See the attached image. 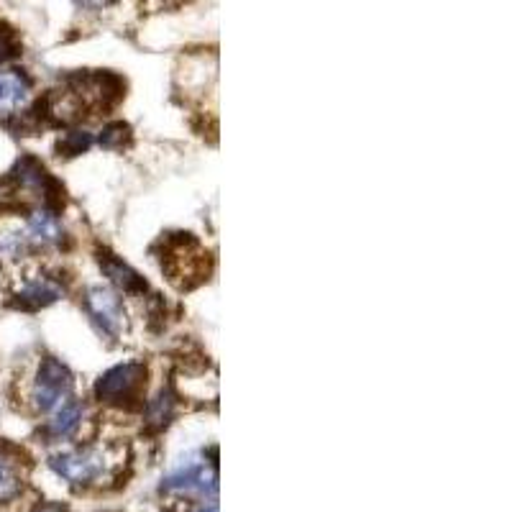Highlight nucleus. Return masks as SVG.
<instances>
[{"label": "nucleus", "mask_w": 512, "mask_h": 512, "mask_svg": "<svg viewBox=\"0 0 512 512\" xmlns=\"http://www.w3.org/2000/svg\"><path fill=\"white\" fill-rule=\"evenodd\" d=\"M146 377H149V372L141 361L116 364V367L100 374L98 382H95V400L111 405V408H134L144 397Z\"/></svg>", "instance_id": "1"}, {"label": "nucleus", "mask_w": 512, "mask_h": 512, "mask_svg": "<svg viewBox=\"0 0 512 512\" xmlns=\"http://www.w3.org/2000/svg\"><path fill=\"white\" fill-rule=\"evenodd\" d=\"M72 387H75V379H72L70 367L54 356H44L31 379V408L39 415H49L72 395Z\"/></svg>", "instance_id": "2"}, {"label": "nucleus", "mask_w": 512, "mask_h": 512, "mask_svg": "<svg viewBox=\"0 0 512 512\" xmlns=\"http://www.w3.org/2000/svg\"><path fill=\"white\" fill-rule=\"evenodd\" d=\"M49 469L75 487H88V484L100 482L108 472V454L98 446H82L72 451H59L49 456Z\"/></svg>", "instance_id": "3"}, {"label": "nucleus", "mask_w": 512, "mask_h": 512, "mask_svg": "<svg viewBox=\"0 0 512 512\" xmlns=\"http://www.w3.org/2000/svg\"><path fill=\"white\" fill-rule=\"evenodd\" d=\"M82 310H85V315H88L100 336L118 341L126 333V308H123L121 295L113 287H85V292H82Z\"/></svg>", "instance_id": "4"}, {"label": "nucleus", "mask_w": 512, "mask_h": 512, "mask_svg": "<svg viewBox=\"0 0 512 512\" xmlns=\"http://www.w3.org/2000/svg\"><path fill=\"white\" fill-rule=\"evenodd\" d=\"M159 489H162V495L213 500L218 495L216 466H208L203 459L182 461L162 479V487Z\"/></svg>", "instance_id": "5"}, {"label": "nucleus", "mask_w": 512, "mask_h": 512, "mask_svg": "<svg viewBox=\"0 0 512 512\" xmlns=\"http://www.w3.org/2000/svg\"><path fill=\"white\" fill-rule=\"evenodd\" d=\"M162 269H167L169 280L177 287H192L195 282L203 280L205 254L198 249L192 239H180L177 244H169L167 259H162Z\"/></svg>", "instance_id": "6"}, {"label": "nucleus", "mask_w": 512, "mask_h": 512, "mask_svg": "<svg viewBox=\"0 0 512 512\" xmlns=\"http://www.w3.org/2000/svg\"><path fill=\"white\" fill-rule=\"evenodd\" d=\"M64 295V287L57 277L47 272L29 274L24 280V285L18 287V292L13 295V308L18 310H41L47 305L57 303L59 297Z\"/></svg>", "instance_id": "7"}, {"label": "nucleus", "mask_w": 512, "mask_h": 512, "mask_svg": "<svg viewBox=\"0 0 512 512\" xmlns=\"http://www.w3.org/2000/svg\"><path fill=\"white\" fill-rule=\"evenodd\" d=\"M34 80L21 67H0V116H16L29 105Z\"/></svg>", "instance_id": "8"}, {"label": "nucleus", "mask_w": 512, "mask_h": 512, "mask_svg": "<svg viewBox=\"0 0 512 512\" xmlns=\"http://www.w3.org/2000/svg\"><path fill=\"white\" fill-rule=\"evenodd\" d=\"M85 413H88V410H85V402H82L80 397L70 395L62 405H57V408L49 413L52 418L44 425V436L52 443L72 441V438L80 433L82 423H85Z\"/></svg>", "instance_id": "9"}, {"label": "nucleus", "mask_w": 512, "mask_h": 512, "mask_svg": "<svg viewBox=\"0 0 512 512\" xmlns=\"http://www.w3.org/2000/svg\"><path fill=\"white\" fill-rule=\"evenodd\" d=\"M26 233L34 249H57L64 241V226L59 216L47 205H39L26 216Z\"/></svg>", "instance_id": "10"}, {"label": "nucleus", "mask_w": 512, "mask_h": 512, "mask_svg": "<svg viewBox=\"0 0 512 512\" xmlns=\"http://www.w3.org/2000/svg\"><path fill=\"white\" fill-rule=\"evenodd\" d=\"M98 264L116 292H123V295H144L146 292L144 277H141L134 267H128L123 259H118L116 254L103 251V254L98 256Z\"/></svg>", "instance_id": "11"}, {"label": "nucleus", "mask_w": 512, "mask_h": 512, "mask_svg": "<svg viewBox=\"0 0 512 512\" xmlns=\"http://www.w3.org/2000/svg\"><path fill=\"white\" fill-rule=\"evenodd\" d=\"M11 180L16 182L18 190L36 192V195H52L54 192V180L49 175L44 164L34 157H21L16 162V167L11 169Z\"/></svg>", "instance_id": "12"}, {"label": "nucleus", "mask_w": 512, "mask_h": 512, "mask_svg": "<svg viewBox=\"0 0 512 512\" xmlns=\"http://www.w3.org/2000/svg\"><path fill=\"white\" fill-rule=\"evenodd\" d=\"M24 489V477H21V466L16 456L6 446H0V505L16 500Z\"/></svg>", "instance_id": "13"}, {"label": "nucleus", "mask_w": 512, "mask_h": 512, "mask_svg": "<svg viewBox=\"0 0 512 512\" xmlns=\"http://www.w3.org/2000/svg\"><path fill=\"white\" fill-rule=\"evenodd\" d=\"M31 249L34 246H31L26 228H8V231L0 233V256L16 262V259H24Z\"/></svg>", "instance_id": "14"}, {"label": "nucleus", "mask_w": 512, "mask_h": 512, "mask_svg": "<svg viewBox=\"0 0 512 512\" xmlns=\"http://www.w3.org/2000/svg\"><path fill=\"white\" fill-rule=\"evenodd\" d=\"M172 415H175V395L169 390H162L154 400H149V405H146V420H149L154 428H164V425L172 420Z\"/></svg>", "instance_id": "15"}, {"label": "nucleus", "mask_w": 512, "mask_h": 512, "mask_svg": "<svg viewBox=\"0 0 512 512\" xmlns=\"http://www.w3.org/2000/svg\"><path fill=\"white\" fill-rule=\"evenodd\" d=\"M90 146V134L88 131H72V134H64V139L59 141V152L64 157H77Z\"/></svg>", "instance_id": "16"}, {"label": "nucleus", "mask_w": 512, "mask_h": 512, "mask_svg": "<svg viewBox=\"0 0 512 512\" xmlns=\"http://www.w3.org/2000/svg\"><path fill=\"white\" fill-rule=\"evenodd\" d=\"M128 139V126L126 123H111V126L103 128V134H100V144L105 149H118L123 146V141Z\"/></svg>", "instance_id": "17"}, {"label": "nucleus", "mask_w": 512, "mask_h": 512, "mask_svg": "<svg viewBox=\"0 0 512 512\" xmlns=\"http://www.w3.org/2000/svg\"><path fill=\"white\" fill-rule=\"evenodd\" d=\"M18 54V41L13 36V31L8 26L0 24V67L6 62H11L13 57Z\"/></svg>", "instance_id": "18"}, {"label": "nucleus", "mask_w": 512, "mask_h": 512, "mask_svg": "<svg viewBox=\"0 0 512 512\" xmlns=\"http://www.w3.org/2000/svg\"><path fill=\"white\" fill-rule=\"evenodd\" d=\"M80 3L85 8H95V11H100V8H105L108 3H113V0H80Z\"/></svg>", "instance_id": "19"}, {"label": "nucleus", "mask_w": 512, "mask_h": 512, "mask_svg": "<svg viewBox=\"0 0 512 512\" xmlns=\"http://www.w3.org/2000/svg\"><path fill=\"white\" fill-rule=\"evenodd\" d=\"M198 512H218V507L216 505H208V507H200Z\"/></svg>", "instance_id": "20"}, {"label": "nucleus", "mask_w": 512, "mask_h": 512, "mask_svg": "<svg viewBox=\"0 0 512 512\" xmlns=\"http://www.w3.org/2000/svg\"><path fill=\"white\" fill-rule=\"evenodd\" d=\"M0 285H3V272H0Z\"/></svg>", "instance_id": "21"}]
</instances>
